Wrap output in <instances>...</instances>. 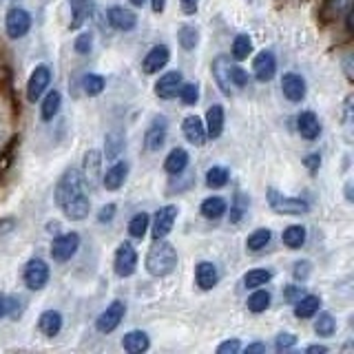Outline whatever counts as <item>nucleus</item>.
<instances>
[{"label":"nucleus","mask_w":354,"mask_h":354,"mask_svg":"<svg viewBox=\"0 0 354 354\" xmlns=\"http://www.w3.org/2000/svg\"><path fill=\"white\" fill-rule=\"evenodd\" d=\"M166 7V0H153V11L155 14H162Z\"/></svg>","instance_id":"obj_54"},{"label":"nucleus","mask_w":354,"mask_h":354,"mask_svg":"<svg viewBox=\"0 0 354 354\" xmlns=\"http://www.w3.org/2000/svg\"><path fill=\"white\" fill-rule=\"evenodd\" d=\"M281 88H283V95L290 100V102H301L306 97V80L297 73H286L281 77Z\"/></svg>","instance_id":"obj_17"},{"label":"nucleus","mask_w":354,"mask_h":354,"mask_svg":"<svg viewBox=\"0 0 354 354\" xmlns=\"http://www.w3.org/2000/svg\"><path fill=\"white\" fill-rule=\"evenodd\" d=\"M149 224H151V217H149L147 213H138L136 217H133V219L129 221V232H131V237L142 239L144 235H147Z\"/></svg>","instance_id":"obj_34"},{"label":"nucleus","mask_w":354,"mask_h":354,"mask_svg":"<svg viewBox=\"0 0 354 354\" xmlns=\"http://www.w3.org/2000/svg\"><path fill=\"white\" fill-rule=\"evenodd\" d=\"M241 350V343L237 341V339H232V341H224L221 346L217 348V352L219 354H235V352H239Z\"/></svg>","instance_id":"obj_47"},{"label":"nucleus","mask_w":354,"mask_h":354,"mask_svg":"<svg viewBox=\"0 0 354 354\" xmlns=\"http://www.w3.org/2000/svg\"><path fill=\"white\" fill-rule=\"evenodd\" d=\"M0 317H5V297L0 295Z\"/></svg>","instance_id":"obj_58"},{"label":"nucleus","mask_w":354,"mask_h":354,"mask_svg":"<svg viewBox=\"0 0 354 354\" xmlns=\"http://www.w3.org/2000/svg\"><path fill=\"white\" fill-rule=\"evenodd\" d=\"M288 248H301L306 241V228L304 226H288L281 235Z\"/></svg>","instance_id":"obj_31"},{"label":"nucleus","mask_w":354,"mask_h":354,"mask_svg":"<svg viewBox=\"0 0 354 354\" xmlns=\"http://www.w3.org/2000/svg\"><path fill=\"white\" fill-rule=\"evenodd\" d=\"M308 352H313V354H324V352H328V348H326V346H310Z\"/></svg>","instance_id":"obj_56"},{"label":"nucleus","mask_w":354,"mask_h":354,"mask_svg":"<svg viewBox=\"0 0 354 354\" xmlns=\"http://www.w3.org/2000/svg\"><path fill=\"white\" fill-rule=\"evenodd\" d=\"M297 129H299V133H301V138H306V140H317L319 133H321L319 118L313 113V111H306V113L299 115Z\"/></svg>","instance_id":"obj_23"},{"label":"nucleus","mask_w":354,"mask_h":354,"mask_svg":"<svg viewBox=\"0 0 354 354\" xmlns=\"http://www.w3.org/2000/svg\"><path fill=\"white\" fill-rule=\"evenodd\" d=\"M177 219V206H164L158 210V215L153 219V237L164 239L173 230V224Z\"/></svg>","instance_id":"obj_11"},{"label":"nucleus","mask_w":354,"mask_h":354,"mask_svg":"<svg viewBox=\"0 0 354 354\" xmlns=\"http://www.w3.org/2000/svg\"><path fill=\"white\" fill-rule=\"evenodd\" d=\"M268 204L274 213H281V215H304L310 210L308 202L304 199H297V197H286L274 188H268Z\"/></svg>","instance_id":"obj_3"},{"label":"nucleus","mask_w":354,"mask_h":354,"mask_svg":"<svg viewBox=\"0 0 354 354\" xmlns=\"http://www.w3.org/2000/svg\"><path fill=\"white\" fill-rule=\"evenodd\" d=\"M22 313V301L20 299H16V297H5V315H9V317H18Z\"/></svg>","instance_id":"obj_45"},{"label":"nucleus","mask_w":354,"mask_h":354,"mask_svg":"<svg viewBox=\"0 0 354 354\" xmlns=\"http://www.w3.org/2000/svg\"><path fill=\"white\" fill-rule=\"evenodd\" d=\"M335 330H337V321L332 319V315L328 313H321L319 319L315 321V332L319 337H332L335 335Z\"/></svg>","instance_id":"obj_38"},{"label":"nucleus","mask_w":354,"mask_h":354,"mask_svg":"<svg viewBox=\"0 0 354 354\" xmlns=\"http://www.w3.org/2000/svg\"><path fill=\"white\" fill-rule=\"evenodd\" d=\"M55 202L62 208V213L73 221H80L88 215L91 202H88L82 173L77 169L64 171V175L60 177L58 188H55Z\"/></svg>","instance_id":"obj_1"},{"label":"nucleus","mask_w":354,"mask_h":354,"mask_svg":"<svg viewBox=\"0 0 354 354\" xmlns=\"http://www.w3.org/2000/svg\"><path fill=\"white\" fill-rule=\"evenodd\" d=\"M11 226H14V221H11V219H7V221H0V232H9L7 228H11Z\"/></svg>","instance_id":"obj_57"},{"label":"nucleus","mask_w":354,"mask_h":354,"mask_svg":"<svg viewBox=\"0 0 354 354\" xmlns=\"http://www.w3.org/2000/svg\"><path fill=\"white\" fill-rule=\"evenodd\" d=\"M221 131H224V106L213 104L206 113V136L219 138Z\"/></svg>","instance_id":"obj_24"},{"label":"nucleus","mask_w":354,"mask_h":354,"mask_svg":"<svg viewBox=\"0 0 354 354\" xmlns=\"http://www.w3.org/2000/svg\"><path fill=\"white\" fill-rule=\"evenodd\" d=\"M122 149H124V138L118 136V133L106 136V158L109 160H115Z\"/></svg>","instance_id":"obj_41"},{"label":"nucleus","mask_w":354,"mask_h":354,"mask_svg":"<svg viewBox=\"0 0 354 354\" xmlns=\"http://www.w3.org/2000/svg\"><path fill=\"white\" fill-rule=\"evenodd\" d=\"M75 51L80 53V55H86L88 51H91V47H93V36L91 33H80V36L75 38Z\"/></svg>","instance_id":"obj_43"},{"label":"nucleus","mask_w":354,"mask_h":354,"mask_svg":"<svg viewBox=\"0 0 354 354\" xmlns=\"http://www.w3.org/2000/svg\"><path fill=\"white\" fill-rule=\"evenodd\" d=\"M250 51H252L250 36H246V33H239V36L235 38V42H232V55H235L237 60H243V58H248Z\"/></svg>","instance_id":"obj_39"},{"label":"nucleus","mask_w":354,"mask_h":354,"mask_svg":"<svg viewBox=\"0 0 354 354\" xmlns=\"http://www.w3.org/2000/svg\"><path fill=\"white\" fill-rule=\"evenodd\" d=\"M38 328L44 337H55L62 330V315L55 313V310H47V313L40 315Z\"/></svg>","instance_id":"obj_26"},{"label":"nucleus","mask_w":354,"mask_h":354,"mask_svg":"<svg viewBox=\"0 0 354 354\" xmlns=\"http://www.w3.org/2000/svg\"><path fill=\"white\" fill-rule=\"evenodd\" d=\"M51 84V71L47 64H38L36 69H33L29 82H27V100L29 102H36V100L47 91Z\"/></svg>","instance_id":"obj_9"},{"label":"nucleus","mask_w":354,"mask_h":354,"mask_svg":"<svg viewBox=\"0 0 354 354\" xmlns=\"http://www.w3.org/2000/svg\"><path fill=\"white\" fill-rule=\"evenodd\" d=\"M60 104H62V95L58 91H49L47 97L42 100V106H40V113H42V120H53L58 115L60 111Z\"/></svg>","instance_id":"obj_30"},{"label":"nucleus","mask_w":354,"mask_h":354,"mask_svg":"<svg viewBox=\"0 0 354 354\" xmlns=\"http://www.w3.org/2000/svg\"><path fill=\"white\" fill-rule=\"evenodd\" d=\"M113 215H115V204H109V206H104L102 210H100L97 219L100 221H111V219H113Z\"/></svg>","instance_id":"obj_49"},{"label":"nucleus","mask_w":354,"mask_h":354,"mask_svg":"<svg viewBox=\"0 0 354 354\" xmlns=\"http://www.w3.org/2000/svg\"><path fill=\"white\" fill-rule=\"evenodd\" d=\"M177 40H180V44L186 51H193L199 42V31L191 25H184L180 31H177Z\"/></svg>","instance_id":"obj_35"},{"label":"nucleus","mask_w":354,"mask_h":354,"mask_svg":"<svg viewBox=\"0 0 354 354\" xmlns=\"http://www.w3.org/2000/svg\"><path fill=\"white\" fill-rule=\"evenodd\" d=\"M226 208L228 206L221 197H208L202 202V206H199V213H202L206 219H219L226 213Z\"/></svg>","instance_id":"obj_29"},{"label":"nucleus","mask_w":354,"mask_h":354,"mask_svg":"<svg viewBox=\"0 0 354 354\" xmlns=\"http://www.w3.org/2000/svg\"><path fill=\"white\" fill-rule=\"evenodd\" d=\"M180 5H182L184 14H195L199 7V0H180Z\"/></svg>","instance_id":"obj_50"},{"label":"nucleus","mask_w":354,"mask_h":354,"mask_svg":"<svg viewBox=\"0 0 354 354\" xmlns=\"http://www.w3.org/2000/svg\"><path fill=\"white\" fill-rule=\"evenodd\" d=\"M177 266V252L169 241L164 239H155L147 254V270L153 277H166L175 270Z\"/></svg>","instance_id":"obj_2"},{"label":"nucleus","mask_w":354,"mask_h":354,"mask_svg":"<svg viewBox=\"0 0 354 354\" xmlns=\"http://www.w3.org/2000/svg\"><path fill=\"white\" fill-rule=\"evenodd\" d=\"M144 3H147V0H131V5H136V7H142Z\"/></svg>","instance_id":"obj_59"},{"label":"nucleus","mask_w":354,"mask_h":354,"mask_svg":"<svg viewBox=\"0 0 354 354\" xmlns=\"http://www.w3.org/2000/svg\"><path fill=\"white\" fill-rule=\"evenodd\" d=\"M113 268H115L118 277H131L133 272H136V268H138V252H136V248H133L129 241L120 243V246H118Z\"/></svg>","instance_id":"obj_7"},{"label":"nucleus","mask_w":354,"mask_h":354,"mask_svg":"<svg viewBox=\"0 0 354 354\" xmlns=\"http://www.w3.org/2000/svg\"><path fill=\"white\" fill-rule=\"evenodd\" d=\"M246 352H248V354H250V352H266V346H263V343H252V346L246 348Z\"/></svg>","instance_id":"obj_55"},{"label":"nucleus","mask_w":354,"mask_h":354,"mask_svg":"<svg viewBox=\"0 0 354 354\" xmlns=\"http://www.w3.org/2000/svg\"><path fill=\"white\" fill-rule=\"evenodd\" d=\"M124 315H127V304L124 301H113L111 304L102 315L97 317V321H95V328H97V332H102V335H109V332H113L120 324H122V319H124Z\"/></svg>","instance_id":"obj_6"},{"label":"nucleus","mask_w":354,"mask_h":354,"mask_svg":"<svg viewBox=\"0 0 354 354\" xmlns=\"http://www.w3.org/2000/svg\"><path fill=\"white\" fill-rule=\"evenodd\" d=\"M180 86H182V73L169 71L160 77L158 84H155V95L162 97V100H171L180 93Z\"/></svg>","instance_id":"obj_14"},{"label":"nucleus","mask_w":354,"mask_h":354,"mask_svg":"<svg viewBox=\"0 0 354 354\" xmlns=\"http://www.w3.org/2000/svg\"><path fill=\"white\" fill-rule=\"evenodd\" d=\"M109 22L113 25L118 31H131L138 25V16L133 11L124 9V7H111L109 9Z\"/></svg>","instance_id":"obj_19"},{"label":"nucleus","mask_w":354,"mask_h":354,"mask_svg":"<svg viewBox=\"0 0 354 354\" xmlns=\"http://www.w3.org/2000/svg\"><path fill=\"white\" fill-rule=\"evenodd\" d=\"M127 175H129V164L127 162H115L111 169L102 175V184L106 191H118V188L124 184L127 180Z\"/></svg>","instance_id":"obj_21"},{"label":"nucleus","mask_w":354,"mask_h":354,"mask_svg":"<svg viewBox=\"0 0 354 354\" xmlns=\"http://www.w3.org/2000/svg\"><path fill=\"white\" fill-rule=\"evenodd\" d=\"M166 131H169V122H166V118L164 115L153 118L151 127L147 131V136H144V142H147V149L149 151H160L164 147Z\"/></svg>","instance_id":"obj_12"},{"label":"nucleus","mask_w":354,"mask_h":354,"mask_svg":"<svg viewBox=\"0 0 354 354\" xmlns=\"http://www.w3.org/2000/svg\"><path fill=\"white\" fill-rule=\"evenodd\" d=\"M319 308H321V299L315 297V295H301L295 301V315L299 319H310V317H315L319 313Z\"/></svg>","instance_id":"obj_25"},{"label":"nucleus","mask_w":354,"mask_h":354,"mask_svg":"<svg viewBox=\"0 0 354 354\" xmlns=\"http://www.w3.org/2000/svg\"><path fill=\"white\" fill-rule=\"evenodd\" d=\"M182 131H184V138L195 144V147H204L206 144V127H204V122L199 120L197 115H188L184 118V124H182Z\"/></svg>","instance_id":"obj_16"},{"label":"nucleus","mask_w":354,"mask_h":354,"mask_svg":"<svg viewBox=\"0 0 354 354\" xmlns=\"http://www.w3.org/2000/svg\"><path fill=\"white\" fill-rule=\"evenodd\" d=\"M195 281L202 290H210L215 288L219 281V272H217V266L210 263V261H199L197 268H195Z\"/></svg>","instance_id":"obj_18"},{"label":"nucleus","mask_w":354,"mask_h":354,"mask_svg":"<svg viewBox=\"0 0 354 354\" xmlns=\"http://www.w3.org/2000/svg\"><path fill=\"white\" fill-rule=\"evenodd\" d=\"M151 346L149 341V335L142 330H131L129 335H124V339H122V348H124L127 352L131 354H140V352H147Z\"/></svg>","instance_id":"obj_22"},{"label":"nucleus","mask_w":354,"mask_h":354,"mask_svg":"<svg viewBox=\"0 0 354 354\" xmlns=\"http://www.w3.org/2000/svg\"><path fill=\"white\" fill-rule=\"evenodd\" d=\"M5 29H7V36L14 38V40L27 36L29 29H31V16H29V11L20 9V7L9 9L7 11V18H5Z\"/></svg>","instance_id":"obj_4"},{"label":"nucleus","mask_w":354,"mask_h":354,"mask_svg":"<svg viewBox=\"0 0 354 354\" xmlns=\"http://www.w3.org/2000/svg\"><path fill=\"white\" fill-rule=\"evenodd\" d=\"M22 277H25V283L29 290H42L49 281V266L42 259H31V261H27Z\"/></svg>","instance_id":"obj_8"},{"label":"nucleus","mask_w":354,"mask_h":354,"mask_svg":"<svg viewBox=\"0 0 354 354\" xmlns=\"http://www.w3.org/2000/svg\"><path fill=\"white\" fill-rule=\"evenodd\" d=\"M304 292H301V288L299 286H290V288H286V297L290 299V301H297L299 297H301Z\"/></svg>","instance_id":"obj_53"},{"label":"nucleus","mask_w":354,"mask_h":354,"mask_svg":"<svg viewBox=\"0 0 354 354\" xmlns=\"http://www.w3.org/2000/svg\"><path fill=\"white\" fill-rule=\"evenodd\" d=\"M100 169H102V155H100V151H88L84 155V169H82V180L86 186L95 188L100 177H102V173H100Z\"/></svg>","instance_id":"obj_13"},{"label":"nucleus","mask_w":354,"mask_h":354,"mask_svg":"<svg viewBox=\"0 0 354 354\" xmlns=\"http://www.w3.org/2000/svg\"><path fill=\"white\" fill-rule=\"evenodd\" d=\"M180 97L184 104H195L199 100V86L197 84H182L180 86Z\"/></svg>","instance_id":"obj_42"},{"label":"nucleus","mask_w":354,"mask_h":354,"mask_svg":"<svg viewBox=\"0 0 354 354\" xmlns=\"http://www.w3.org/2000/svg\"><path fill=\"white\" fill-rule=\"evenodd\" d=\"M297 343V337L295 335H290V332H281L279 337H277V350H288V348H292Z\"/></svg>","instance_id":"obj_46"},{"label":"nucleus","mask_w":354,"mask_h":354,"mask_svg":"<svg viewBox=\"0 0 354 354\" xmlns=\"http://www.w3.org/2000/svg\"><path fill=\"white\" fill-rule=\"evenodd\" d=\"M252 71H254V77H257L259 82H268L274 77V71H277V60L270 51H261L257 53V58L252 62Z\"/></svg>","instance_id":"obj_15"},{"label":"nucleus","mask_w":354,"mask_h":354,"mask_svg":"<svg viewBox=\"0 0 354 354\" xmlns=\"http://www.w3.org/2000/svg\"><path fill=\"white\" fill-rule=\"evenodd\" d=\"M270 237H272V232L268 230V228H257L252 232V235L246 239V248L248 250H261V248H266L270 243Z\"/></svg>","instance_id":"obj_32"},{"label":"nucleus","mask_w":354,"mask_h":354,"mask_svg":"<svg viewBox=\"0 0 354 354\" xmlns=\"http://www.w3.org/2000/svg\"><path fill=\"white\" fill-rule=\"evenodd\" d=\"M77 248H80V235H77V232H66V235H60L58 239H53L51 257H53V261L64 263L73 257Z\"/></svg>","instance_id":"obj_5"},{"label":"nucleus","mask_w":354,"mask_h":354,"mask_svg":"<svg viewBox=\"0 0 354 354\" xmlns=\"http://www.w3.org/2000/svg\"><path fill=\"white\" fill-rule=\"evenodd\" d=\"M272 279V272L270 270H248L246 274H243V286L246 288H261L263 283H268Z\"/></svg>","instance_id":"obj_37"},{"label":"nucleus","mask_w":354,"mask_h":354,"mask_svg":"<svg viewBox=\"0 0 354 354\" xmlns=\"http://www.w3.org/2000/svg\"><path fill=\"white\" fill-rule=\"evenodd\" d=\"M186 166H188V153L184 149H173L169 153V158H166V162H164L166 173H171V175H180Z\"/></svg>","instance_id":"obj_28"},{"label":"nucleus","mask_w":354,"mask_h":354,"mask_svg":"<svg viewBox=\"0 0 354 354\" xmlns=\"http://www.w3.org/2000/svg\"><path fill=\"white\" fill-rule=\"evenodd\" d=\"M308 274H310V263L308 261H299L295 263V279H308Z\"/></svg>","instance_id":"obj_48"},{"label":"nucleus","mask_w":354,"mask_h":354,"mask_svg":"<svg viewBox=\"0 0 354 354\" xmlns=\"http://www.w3.org/2000/svg\"><path fill=\"white\" fill-rule=\"evenodd\" d=\"M319 164H321V158H319L317 153L308 155V158H306V166H308L310 171H317V169H319Z\"/></svg>","instance_id":"obj_52"},{"label":"nucleus","mask_w":354,"mask_h":354,"mask_svg":"<svg viewBox=\"0 0 354 354\" xmlns=\"http://www.w3.org/2000/svg\"><path fill=\"white\" fill-rule=\"evenodd\" d=\"M230 82L232 86H246L248 84V73L241 69V66H232L230 64Z\"/></svg>","instance_id":"obj_44"},{"label":"nucleus","mask_w":354,"mask_h":354,"mask_svg":"<svg viewBox=\"0 0 354 354\" xmlns=\"http://www.w3.org/2000/svg\"><path fill=\"white\" fill-rule=\"evenodd\" d=\"M243 210H246V204H235V206H232L230 208V221H235V224H237V221L243 217Z\"/></svg>","instance_id":"obj_51"},{"label":"nucleus","mask_w":354,"mask_h":354,"mask_svg":"<svg viewBox=\"0 0 354 354\" xmlns=\"http://www.w3.org/2000/svg\"><path fill=\"white\" fill-rule=\"evenodd\" d=\"M82 88H84L86 95H100V93H102V88H104V77L88 73V75L82 77Z\"/></svg>","instance_id":"obj_40"},{"label":"nucleus","mask_w":354,"mask_h":354,"mask_svg":"<svg viewBox=\"0 0 354 354\" xmlns=\"http://www.w3.org/2000/svg\"><path fill=\"white\" fill-rule=\"evenodd\" d=\"M171 60V51L166 44H158V47H153L147 55H144V60H142V69L144 73H158L160 69H164L166 64H169Z\"/></svg>","instance_id":"obj_10"},{"label":"nucleus","mask_w":354,"mask_h":354,"mask_svg":"<svg viewBox=\"0 0 354 354\" xmlns=\"http://www.w3.org/2000/svg\"><path fill=\"white\" fill-rule=\"evenodd\" d=\"M69 7H71V11H73V22H71V27H80L82 22L95 11L93 0H69Z\"/></svg>","instance_id":"obj_27"},{"label":"nucleus","mask_w":354,"mask_h":354,"mask_svg":"<svg viewBox=\"0 0 354 354\" xmlns=\"http://www.w3.org/2000/svg\"><path fill=\"white\" fill-rule=\"evenodd\" d=\"M228 169H224V166H213V169H208L206 173V184L208 188H221L228 184Z\"/></svg>","instance_id":"obj_36"},{"label":"nucleus","mask_w":354,"mask_h":354,"mask_svg":"<svg viewBox=\"0 0 354 354\" xmlns=\"http://www.w3.org/2000/svg\"><path fill=\"white\" fill-rule=\"evenodd\" d=\"M270 306V292L268 290H254L250 297H248V310L254 315L263 313V310H268Z\"/></svg>","instance_id":"obj_33"},{"label":"nucleus","mask_w":354,"mask_h":354,"mask_svg":"<svg viewBox=\"0 0 354 354\" xmlns=\"http://www.w3.org/2000/svg\"><path fill=\"white\" fill-rule=\"evenodd\" d=\"M213 75H215V80H217L221 91H224L226 95H230L235 86H232V82H230V60L226 58V55H219V58H215Z\"/></svg>","instance_id":"obj_20"}]
</instances>
